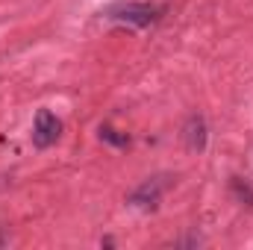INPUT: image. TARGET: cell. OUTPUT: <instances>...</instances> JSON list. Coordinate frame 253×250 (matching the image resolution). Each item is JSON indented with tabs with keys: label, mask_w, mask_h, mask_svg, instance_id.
I'll use <instances>...</instances> for the list:
<instances>
[{
	"label": "cell",
	"mask_w": 253,
	"mask_h": 250,
	"mask_svg": "<svg viewBox=\"0 0 253 250\" xmlns=\"http://www.w3.org/2000/svg\"><path fill=\"white\" fill-rule=\"evenodd\" d=\"M165 188H168V177H153V180H147L141 188H135L129 200H132L135 206H156Z\"/></svg>",
	"instance_id": "cell-3"
},
{
	"label": "cell",
	"mask_w": 253,
	"mask_h": 250,
	"mask_svg": "<svg viewBox=\"0 0 253 250\" xmlns=\"http://www.w3.org/2000/svg\"><path fill=\"white\" fill-rule=\"evenodd\" d=\"M186 144L189 150H203L206 147V124L200 115H191L189 124H186Z\"/></svg>",
	"instance_id": "cell-4"
},
{
	"label": "cell",
	"mask_w": 253,
	"mask_h": 250,
	"mask_svg": "<svg viewBox=\"0 0 253 250\" xmlns=\"http://www.w3.org/2000/svg\"><path fill=\"white\" fill-rule=\"evenodd\" d=\"M162 12L165 6H156V3H115L106 9V18L129 24V27H150L162 18Z\"/></svg>",
	"instance_id": "cell-1"
},
{
	"label": "cell",
	"mask_w": 253,
	"mask_h": 250,
	"mask_svg": "<svg viewBox=\"0 0 253 250\" xmlns=\"http://www.w3.org/2000/svg\"><path fill=\"white\" fill-rule=\"evenodd\" d=\"M62 135V121L50 112V109H42L36 115V124H33V144L36 147H50L56 144Z\"/></svg>",
	"instance_id": "cell-2"
},
{
	"label": "cell",
	"mask_w": 253,
	"mask_h": 250,
	"mask_svg": "<svg viewBox=\"0 0 253 250\" xmlns=\"http://www.w3.org/2000/svg\"><path fill=\"white\" fill-rule=\"evenodd\" d=\"M100 138H106V141H112V144H126V141H129L126 135H118L112 126H100Z\"/></svg>",
	"instance_id": "cell-5"
}]
</instances>
